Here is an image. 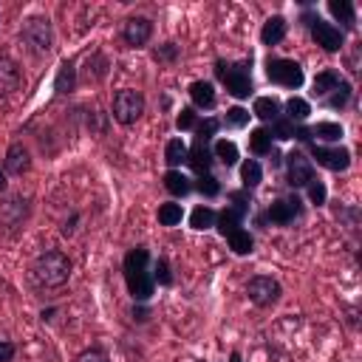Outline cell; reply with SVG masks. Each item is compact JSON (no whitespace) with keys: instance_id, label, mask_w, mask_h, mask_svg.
<instances>
[{"instance_id":"cell-48","label":"cell","mask_w":362,"mask_h":362,"mask_svg":"<svg viewBox=\"0 0 362 362\" xmlns=\"http://www.w3.org/2000/svg\"><path fill=\"white\" fill-rule=\"evenodd\" d=\"M269 164H272V170H277V167H283V156H280L277 150H272V153H269Z\"/></svg>"},{"instance_id":"cell-36","label":"cell","mask_w":362,"mask_h":362,"mask_svg":"<svg viewBox=\"0 0 362 362\" xmlns=\"http://www.w3.org/2000/svg\"><path fill=\"white\" fill-rule=\"evenodd\" d=\"M150 274H153V283H156V286H161V288L173 286V266H170V260H167L164 255H158V257L153 260Z\"/></svg>"},{"instance_id":"cell-15","label":"cell","mask_w":362,"mask_h":362,"mask_svg":"<svg viewBox=\"0 0 362 362\" xmlns=\"http://www.w3.org/2000/svg\"><path fill=\"white\" fill-rule=\"evenodd\" d=\"M325 8H328V14L339 23L337 28H339L342 34H345V31H356V6H354L351 0H328Z\"/></svg>"},{"instance_id":"cell-28","label":"cell","mask_w":362,"mask_h":362,"mask_svg":"<svg viewBox=\"0 0 362 362\" xmlns=\"http://www.w3.org/2000/svg\"><path fill=\"white\" fill-rule=\"evenodd\" d=\"M85 74H88V79L102 82V79L110 74V59H107V54H105V51H93V54L85 59Z\"/></svg>"},{"instance_id":"cell-29","label":"cell","mask_w":362,"mask_h":362,"mask_svg":"<svg viewBox=\"0 0 362 362\" xmlns=\"http://www.w3.org/2000/svg\"><path fill=\"white\" fill-rule=\"evenodd\" d=\"M226 246L235 252V255H252L255 252V235L243 226H238L235 232L226 235Z\"/></svg>"},{"instance_id":"cell-3","label":"cell","mask_w":362,"mask_h":362,"mask_svg":"<svg viewBox=\"0 0 362 362\" xmlns=\"http://www.w3.org/2000/svg\"><path fill=\"white\" fill-rule=\"evenodd\" d=\"M215 79L235 99H249L255 93L252 82V57L249 59H215Z\"/></svg>"},{"instance_id":"cell-30","label":"cell","mask_w":362,"mask_h":362,"mask_svg":"<svg viewBox=\"0 0 362 362\" xmlns=\"http://www.w3.org/2000/svg\"><path fill=\"white\" fill-rule=\"evenodd\" d=\"M351 96H354V85H351L348 79H342V82H339V88H337V90H331V93L322 99V105H325V107H331V110H345V107L351 105Z\"/></svg>"},{"instance_id":"cell-40","label":"cell","mask_w":362,"mask_h":362,"mask_svg":"<svg viewBox=\"0 0 362 362\" xmlns=\"http://www.w3.org/2000/svg\"><path fill=\"white\" fill-rule=\"evenodd\" d=\"M269 133H272V141H288V139H294V124L286 116H280L269 124Z\"/></svg>"},{"instance_id":"cell-8","label":"cell","mask_w":362,"mask_h":362,"mask_svg":"<svg viewBox=\"0 0 362 362\" xmlns=\"http://www.w3.org/2000/svg\"><path fill=\"white\" fill-rule=\"evenodd\" d=\"M303 215H305V201H303L297 192H288V195H283V198H274V201L266 206V212H263L260 221H269V223H274V226H291V223L300 221Z\"/></svg>"},{"instance_id":"cell-50","label":"cell","mask_w":362,"mask_h":362,"mask_svg":"<svg viewBox=\"0 0 362 362\" xmlns=\"http://www.w3.org/2000/svg\"><path fill=\"white\" fill-rule=\"evenodd\" d=\"M229 362H243V359H240V354H238V351H232V354H229Z\"/></svg>"},{"instance_id":"cell-32","label":"cell","mask_w":362,"mask_h":362,"mask_svg":"<svg viewBox=\"0 0 362 362\" xmlns=\"http://www.w3.org/2000/svg\"><path fill=\"white\" fill-rule=\"evenodd\" d=\"M215 209L209 206V204H198L192 212H189V226L195 229V232H206V229H212L215 226Z\"/></svg>"},{"instance_id":"cell-37","label":"cell","mask_w":362,"mask_h":362,"mask_svg":"<svg viewBox=\"0 0 362 362\" xmlns=\"http://www.w3.org/2000/svg\"><path fill=\"white\" fill-rule=\"evenodd\" d=\"M192 189H195V192H201L204 198H218V195L223 192L221 181H218L212 173H204V175H198V178L192 181Z\"/></svg>"},{"instance_id":"cell-44","label":"cell","mask_w":362,"mask_h":362,"mask_svg":"<svg viewBox=\"0 0 362 362\" xmlns=\"http://www.w3.org/2000/svg\"><path fill=\"white\" fill-rule=\"evenodd\" d=\"M337 218H339V221H345V226H348V229H356L359 209H356L354 204H351V206H348V204H339V206H337Z\"/></svg>"},{"instance_id":"cell-7","label":"cell","mask_w":362,"mask_h":362,"mask_svg":"<svg viewBox=\"0 0 362 362\" xmlns=\"http://www.w3.org/2000/svg\"><path fill=\"white\" fill-rule=\"evenodd\" d=\"M144 105H147V102H144V93H141V90H136V88H122V90L113 93L110 116H113L119 124L130 127V124H136V122L141 119Z\"/></svg>"},{"instance_id":"cell-18","label":"cell","mask_w":362,"mask_h":362,"mask_svg":"<svg viewBox=\"0 0 362 362\" xmlns=\"http://www.w3.org/2000/svg\"><path fill=\"white\" fill-rule=\"evenodd\" d=\"M76 85H79V74H76L74 59H62L59 68H57V76H54V90H57V96L74 93Z\"/></svg>"},{"instance_id":"cell-22","label":"cell","mask_w":362,"mask_h":362,"mask_svg":"<svg viewBox=\"0 0 362 362\" xmlns=\"http://www.w3.org/2000/svg\"><path fill=\"white\" fill-rule=\"evenodd\" d=\"M345 136L342 124L339 122H317L308 127V139L317 144V141H328V144H339V139Z\"/></svg>"},{"instance_id":"cell-16","label":"cell","mask_w":362,"mask_h":362,"mask_svg":"<svg viewBox=\"0 0 362 362\" xmlns=\"http://www.w3.org/2000/svg\"><path fill=\"white\" fill-rule=\"evenodd\" d=\"M23 85V71L11 57H0V96L17 93Z\"/></svg>"},{"instance_id":"cell-45","label":"cell","mask_w":362,"mask_h":362,"mask_svg":"<svg viewBox=\"0 0 362 362\" xmlns=\"http://www.w3.org/2000/svg\"><path fill=\"white\" fill-rule=\"evenodd\" d=\"M130 317H133V322H147V320H150V308H147V303H133Z\"/></svg>"},{"instance_id":"cell-6","label":"cell","mask_w":362,"mask_h":362,"mask_svg":"<svg viewBox=\"0 0 362 362\" xmlns=\"http://www.w3.org/2000/svg\"><path fill=\"white\" fill-rule=\"evenodd\" d=\"M303 23H305V28H308L311 40H314L322 51L337 54V51H342V48H345V34H342L334 23L322 20L317 11H305V14H303Z\"/></svg>"},{"instance_id":"cell-49","label":"cell","mask_w":362,"mask_h":362,"mask_svg":"<svg viewBox=\"0 0 362 362\" xmlns=\"http://www.w3.org/2000/svg\"><path fill=\"white\" fill-rule=\"evenodd\" d=\"M8 189V181H6V173L0 170V192H6Z\"/></svg>"},{"instance_id":"cell-21","label":"cell","mask_w":362,"mask_h":362,"mask_svg":"<svg viewBox=\"0 0 362 362\" xmlns=\"http://www.w3.org/2000/svg\"><path fill=\"white\" fill-rule=\"evenodd\" d=\"M252 116H257L263 124H272L274 119L283 116V102H280L277 96H255Z\"/></svg>"},{"instance_id":"cell-19","label":"cell","mask_w":362,"mask_h":362,"mask_svg":"<svg viewBox=\"0 0 362 362\" xmlns=\"http://www.w3.org/2000/svg\"><path fill=\"white\" fill-rule=\"evenodd\" d=\"M342 79H345V76H342L337 68H322V71L311 79V96H314V99H325L331 90L339 88Z\"/></svg>"},{"instance_id":"cell-43","label":"cell","mask_w":362,"mask_h":362,"mask_svg":"<svg viewBox=\"0 0 362 362\" xmlns=\"http://www.w3.org/2000/svg\"><path fill=\"white\" fill-rule=\"evenodd\" d=\"M74 362H110V356H107V351L102 345H90V348L79 351L74 356Z\"/></svg>"},{"instance_id":"cell-33","label":"cell","mask_w":362,"mask_h":362,"mask_svg":"<svg viewBox=\"0 0 362 362\" xmlns=\"http://www.w3.org/2000/svg\"><path fill=\"white\" fill-rule=\"evenodd\" d=\"M249 119H252V113L246 107L232 105V107H226V113L221 119V127H226V130H243L249 124Z\"/></svg>"},{"instance_id":"cell-23","label":"cell","mask_w":362,"mask_h":362,"mask_svg":"<svg viewBox=\"0 0 362 362\" xmlns=\"http://www.w3.org/2000/svg\"><path fill=\"white\" fill-rule=\"evenodd\" d=\"M161 181H164V189L173 198H187L192 192V178L187 173H181V170H167Z\"/></svg>"},{"instance_id":"cell-2","label":"cell","mask_w":362,"mask_h":362,"mask_svg":"<svg viewBox=\"0 0 362 362\" xmlns=\"http://www.w3.org/2000/svg\"><path fill=\"white\" fill-rule=\"evenodd\" d=\"M71 257L62 249H45L34 257L28 277L34 283V288H59L71 280Z\"/></svg>"},{"instance_id":"cell-4","label":"cell","mask_w":362,"mask_h":362,"mask_svg":"<svg viewBox=\"0 0 362 362\" xmlns=\"http://www.w3.org/2000/svg\"><path fill=\"white\" fill-rule=\"evenodd\" d=\"M20 40L31 48V54L42 57L54 48V28L45 14H28L20 25Z\"/></svg>"},{"instance_id":"cell-10","label":"cell","mask_w":362,"mask_h":362,"mask_svg":"<svg viewBox=\"0 0 362 362\" xmlns=\"http://www.w3.org/2000/svg\"><path fill=\"white\" fill-rule=\"evenodd\" d=\"M283 170H286V184L291 187V192L305 189V184L317 175L314 173V161L303 153V150H291L283 156Z\"/></svg>"},{"instance_id":"cell-34","label":"cell","mask_w":362,"mask_h":362,"mask_svg":"<svg viewBox=\"0 0 362 362\" xmlns=\"http://www.w3.org/2000/svg\"><path fill=\"white\" fill-rule=\"evenodd\" d=\"M238 226H243V218L226 206V209H221V212L215 215V226H212V229H218V235H221V238H226V235H229V232H235Z\"/></svg>"},{"instance_id":"cell-31","label":"cell","mask_w":362,"mask_h":362,"mask_svg":"<svg viewBox=\"0 0 362 362\" xmlns=\"http://www.w3.org/2000/svg\"><path fill=\"white\" fill-rule=\"evenodd\" d=\"M249 150H252L255 156H269V153L274 150V141H272L269 127H255V130H249Z\"/></svg>"},{"instance_id":"cell-27","label":"cell","mask_w":362,"mask_h":362,"mask_svg":"<svg viewBox=\"0 0 362 362\" xmlns=\"http://www.w3.org/2000/svg\"><path fill=\"white\" fill-rule=\"evenodd\" d=\"M187 141L181 139V136H175V139H170L167 144H164V161H167V167L170 170H181V164H187Z\"/></svg>"},{"instance_id":"cell-12","label":"cell","mask_w":362,"mask_h":362,"mask_svg":"<svg viewBox=\"0 0 362 362\" xmlns=\"http://www.w3.org/2000/svg\"><path fill=\"white\" fill-rule=\"evenodd\" d=\"M153 37V20L144 17V14H133L124 20L122 25V40L130 45V48H144Z\"/></svg>"},{"instance_id":"cell-13","label":"cell","mask_w":362,"mask_h":362,"mask_svg":"<svg viewBox=\"0 0 362 362\" xmlns=\"http://www.w3.org/2000/svg\"><path fill=\"white\" fill-rule=\"evenodd\" d=\"M187 164L192 167V173H195V175L212 173V164H215V158H212V144H209V141L195 139V141H192V147L187 150Z\"/></svg>"},{"instance_id":"cell-26","label":"cell","mask_w":362,"mask_h":362,"mask_svg":"<svg viewBox=\"0 0 362 362\" xmlns=\"http://www.w3.org/2000/svg\"><path fill=\"white\" fill-rule=\"evenodd\" d=\"M283 116H286L291 124H303V122L311 116L308 99H303V96H288V99L283 102Z\"/></svg>"},{"instance_id":"cell-24","label":"cell","mask_w":362,"mask_h":362,"mask_svg":"<svg viewBox=\"0 0 362 362\" xmlns=\"http://www.w3.org/2000/svg\"><path fill=\"white\" fill-rule=\"evenodd\" d=\"M212 158L221 164V167H235L238 164V158H240V150H238V144L232 141V139H215L212 141Z\"/></svg>"},{"instance_id":"cell-39","label":"cell","mask_w":362,"mask_h":362,"mask_svg":"<svg viewBox=\"0 0 362 362\" xmlns=\"http://www.w3.org/2000/svg\"><path fill=\"white\" fill-rule=\"evenodd\" d=\"M305 195H308V204H314V206H322V204H328V187H325V181H320L317 175L305 184Z\"/></svg>"},{"instance_id":"cell-20","label":"cell","mask_w":362,"mask_h":362,"mask_svg":"<svg viewBox=\"0 0 362 362\" xmlns=\"http://www.w3.org/2000/svg\"><path fill=\"white\" fill-rule=\"evenodd\" d=\"M286 34H288V23H286L283 14H272V17L260 25V42H263V45H277V42L286 40Z\"/></svg>"},{"instance_id":"cell-1","label":"cell","mask_w":362,"mask_h":362,"mask_svg":"<svg viewBox=\"0 0 362 362\" xmlns=\"http://www.w3.org/2000/svg\"><path fill=\"white\" fill-rule=\"evenodd\" d=\"M150 266H153V260H150L147 246H133V249L124 252L122 274H124V286H127V294H130L133 303H150V297L156 291Z\"/></svg>"},{"instance_id":"cell-17","label":"cell","mask_w":362,"mask_h":362,"mask_svg":"<svg viewBox=\"0 0 362 362\" xmlns=\"http://www.w3.org/2000/svg\"><path fill=\"white\" fill-rule=\"evenodd\" d=\"M187 93H189L195 110H209V107H215V102H218L215 85H212L209 79H195V82H189Z\"/></svg>"},{"instance_id":"cell-11","label":"cell","mask_w":362,"mask_h":362,"mask_svg":"<svg viewBox=\"0 0 362 362\" xmlns=\"http://www.w3.org/2000/svg\"><path fill=\"white\" fill-rule=\"evenodd\" d=\"M308 158L331 173H345L351 167V150L342 144H314L308 141Z\"/></svg>"},{"instance_id":"cell-9","label":"cell","mask_w":362,"mask_h":362,"mask_svg":"<svg viewBox=\"0 0 362 362\" xmlns=\"http://www.w3.org/2000/svg\"><path fill=\"white\" fill-rule=\"evenodd\" d=\"M246 297L249 303H255L257 308H272L280 303L283 297V286L272 277V274H255L246 280Z\"/></svg>"},{"instance_id":"cell-42","label":"cell","mask_w":362,"mask_h":362,"mask_svg":"<svg viewBox=\"0 0 362 362\" xmlns=\"http://www.w3.org/2000/svg\"><path fill=\"white\" fill-rule=\"evenodd\" d=\"M221 130V119H212V116H206L204 122H198V127H195V139H201V141H209L212 144V136Z\"/></svg>"},{"instance_id":"cell-46","label":"cell","mask_w":362,"mask_h":362,"mask_svg":"<svg viewBox=\"0 0 362 362\" xmlns=\"http://www.w3.org/2000/svg\"><path fill=\"white\" fill-rule=\"evenodd\" d=\"M17 354V345L11 339H0V362H11Z\"/></svg>"},{"instance_id":"cell-41","label":"cell","mask_w":362,"mask_h":362,"mask_svg":"<svg viewBox=\"0 0 362 362\" xmlns=\"http://www.w3.org/2000/svg\"><path fill=\"white\" fill-rule=\"evenodd\" d=\"M198 122H201V119H198V113H195L192 105H189V107H181L178 116H175V130H181V133H184V130H195Z\"/></svg>"},{"instance_id":"cell-14","label":"cell","mask_w":362,"mask_h":362,"mask_svg":"<svg viewBox=\"0 0 362 362\" xmlns=\"http://www.w3.org/2000/svg\"><path fill=\"white\" fill-rule=\"evenodd\" d=\"M3 167H6V173H11V175H25V173L31 170V153H28V147H25L23 141H11L8 150H6Z\"/></svg>"},{"instance_id":"cell-47","label":"cell","mask_w":362,"mask_h":362,"mask_svg":"<svg viewBox=\"0 0 362 362\" xmlns=\"http://www.w3.org/2000/svg\"><path fill=\"white\" fill-rule=\"evenodd\" d=\"M76 221H79V212H71V218L62 223V229H59V232H62L65 238H71V235H74V229H76Z\"/></svg>"},{"instance_id":"cell-25","label":"cell","mask_w":362,"mask_h":362,"mask_svg":"<svg viewBox=\"0 0 362 362\" xmlns=\"http://www.w3.org/2000/svg\"><path fill=\"white\" fill-rule=\"evenodd\" d=\"M260 181H263V167H260V161H257V158H243V161H240V189L252 192V189L260 187Z\"/></svg>"},{"instance_id":"cell-5","label":"cell","mask_w":362,"mask_h":362,"mask_svg":"<svg viewBox=\"0 0 362 362\" xmlns=\"http://www.w3.org/2000/svg\"><path fill=\"white\" fill-rule=\"evenodd\" d=\"M263 71H266V79L272 85H280V88H288V90H300L303 82H305L303 65L297 59H288V57H266Z\"/></svg>"},{"instance_id":"cell-35","label":"cell","mask_w":362,"mask_h":362,"mask_svg":"<svg viewBox=\"0 0 362 362\" xmlns=\"http://www.w3.org/2000/svg\"><path fill=\"white\" fill-rule=\"evenodd\" d=\"M158 223L161 226H178L181 218H184V206L175 204V201H167V204H158V212H156Z\"/></svg>"},{"instance_id":"cell-38","label":"cell","mask_w":362,"mask_h":362,"mask_svg":"<svg viewBox=\"0 0 362 362\" xmlns=\"http://www.w3.org/2000/svg\"><path fill=\"white\" fill-rule=\"evenodd\" d=\"M178 57H181V45L178 42H161V45L153 48V59L158 65H175Z\"/></svg>"}]
</instances>
